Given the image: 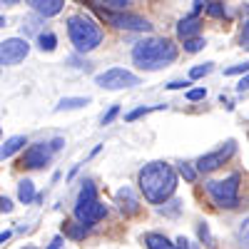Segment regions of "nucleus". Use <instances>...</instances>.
Here are the masks:
<instances>
[{"label": "nucleus", "instance_id": "12", "mask_svg": "<svg viewBox=\"0 0 249 249\" xmlns=\"http://www.w3.org/2000/svg\"><path fill=\"white\" fill-rule=\"evenodd\" d=\"M197 33H199V18H197V13H195V15H190V18H182V20H179V25H177V35H179L182 40L195 37Z\"/></svg>", "mask_w": 249, "mask_h": 249}, {"label": "nucleus", "instance_id": "27", "mask_svg": "<svg viewBox=\"0 0 249 249\" xmlns=\"http://www.w3.org/2000/svg\"><path fill=\"white\" fill-rule=\"evenodd\" d=\"M117 112H120V107H117V105H112V107H110L105 115H102V124H110V122L117 117Z\"/></svg>", "mask_w": 249, "mask_h": 249}, {"label": "nucleus", "instance_id": "6", "mask_svg": "<svg viewBox=\"0 0 249 249\" xmlns=\"http://www.w3.org/2000/svg\"><path fill=\"white\" fill-rule=\"evenodd\" d=\"M95 85L102 90H124V88H137L140 77L124 68H110L95 77Z\"/></svg>", "mask_w": 249, "mask_h": 249}, {"label": "nucleus", "instance_id": "29", "mask_svg": "<svg viewBox=\"0 0 249 249\" xmlns=\"http://www.w3.org/2000/svg\"><path fill=\"white\" fill-rule=\"evenodd\" d=\"M237 72H247V62H244V65H237V68L224 70V75H237Z\"/></svg>", "mask_w": 249, "mask_h": 249}, {"label": "nucleus", "instance_id": "35", "mask_svg": "<svg viewBox=\"0 0 249 249\" xmlns=\"http://www.w3.org/2000/svg\"><path fill=\"white\" fill-rule=\"evenodd\" d=\"M0 25H5V20H3V18H0Z\"/></svg>", "mask_w": 249, "mask_h": 249}, {"label": "nucleus", "instance_id": "4", "mask_svg": "<svg viewBox=\"0 0 249 249\" xmlns=\"http://www.w3.org/2000/svg\"><path fill=\"white\" fill-rule=\"evenodd\" d=\"M105 214H107V207L97 199L95 184L88 179L85 184H82V190H80V195H77V202H75V219H77L80 224H85V227H92V224H97Z\"/></svg>", "mask_w": 249, "mask_h": 249}, {"label": "nucleus", "instance_id": "17", "mask_svg": "<svg viewBox=\"0 0 249 249\" xmlns=\"http://www.w3.org/2000/svg\"><path fill=\"white\" fill-rule=\"evenodd\" d=\"M35 197H37V195H35V184H33L30 179H23V182L18 184V199L23 202V204H30Z\"/></svg>", "mask_w": 249, "mask_h": 249}, {"label": "nucleus", "instance_id": "16", "mask_svg": "<svg viewBox=\"0 0 249 249\" xmlns=\"http://www.w3.org/2000/svg\"><path fill=\"white\" fill-rule=\"evenodd\" d=\"M144 244H147V249H179L162 234H144Z\"/></svg>", "mask_w": 249, "mask_h": 249}, {"label": "nucleus", "instance_id": "2", "mask_svg": "<svg viewBox=\"0 0 249 249\" xmlns=\"http://www.w3.org/2000/svg\"><path fill=\"white\" fill-rule=\"evenodd\" d=\"M175 60H177V48L167 37L142 40V43H137L135 50H132V62L140 70H147V72L167 68Z\"/></svg>", "mask_w": 249, "mask_h": 249}, {"label": "nucleus", "instance_id": "10", "mask_svg": "<svg viewBox=\"0 0 249 249\" xmlns=\"http://www.w3.org/2000/svg\"><path fill=\"white\" fill-rule=\"evenodd\" d=\"M107 18V23L115 25L117 30H135V33H144L150 30V20H144L140 15H130V13H102Z\"/></svg>", "mask_w": 249, "mask_h": 249}, {"label": "nucleus", "instance_id": "28", "mask_svg": "<svg viewBox=\"0 0 249 249\" xmlns=\"http://www.w3.org/2000/svg\"><path fill=\"white\" fill-rule=\"evenodd\" d=\"M13 210V202L8 197H0V212H10Z\"/></svg>", "mask_w": 249, "mask_h": 249}, {"label": "nucleus", "instance_id": "11", "mask_svg": "<svg viewBox=\"0 0 249 249\" xmlns=\"http://www.w3.org/2000/svg\"><path fill=\"white\" fill-rule=\"evenodd\" d=\"M28 5L43 18H53L57 13H62L65 8V0H28Z\"/></svg>", "mask_w": 249, "mask_h": 249}, {"label": "nucleus", "instance_id": "31", "mask_svg": "<svg viewBox=\"0 0 249 249\" xmlns=\"http://www.w3.org/2000/svg\"><path fill=\"white\" fill-rule=\"evenodd\" d=\"M237 92H247V72H244V77L239 80V85H237Z\"/></svg>", "mask_w": 249, "mask_h": 249}, {"label": "nucleus", "instance_id": "36", "mask_svg": "<svg viewBox=\"0 0 249 249\" xmlns=\"http://www.w3.org/2000/svg\"><path fill=\"white\" fill-rule=\"evenodd\" d=\"M23 249H37V247H23Z\"/></svg>", "mask_w": 249, "mask_h": 249}, {"label": "nucleus", "instance_id": "14", "mask_svg": "<svg viewBox=\"0 0 249 249\" xmlns=\"http://www.w3.org/2000/svg\"><path fill=\"white\" fill-rule=\"evenodd\" d=\"M25 137L23 135H15V137H10V140H5L3 142V147H0V160H8V157H13L18 150H23L25 147Z\"/></svg>", "mask_w": 249, "mask_h": 249}, {"label": "nucleus", "instance_id": "18", "mask_svg": "<svg viewBox=\"0 0 249 249\" xmlns=\"http://www.w3.org/2000/svg\"><path fill=\"white\" fill-rule=\"evenodd\" d=\"M37 43H40V50H43V53H53L55 45H57V37L53 33H40Z\"/></svg>", "mask_w": 249, "mask_h": 249}, {"label": "nucleus", "instance_id": "5", "mask_svg": "<svg viewBox=\"0 0 249 249\" xmlns=\"http://www.w3.org/2000/svg\"><path fill=\"white\" fill-rule=\"evenodd\" d=\"M207 195L222 210H232L239 204V175H230L227 179H210L207 182Z\"/></svg>", "mask_w": 249, "mask_h": 249}, {"label": "nucleus", "instance_id": "24", "mask_svg": "<svg viewBox=\"0 0 249 249\" xmlns=\"http://www.w3.org/2000/svg\"><path fill=\"white\" fill-rule=\"evenodd\" d=\"M207 15L222 18V15H224V5H222V3H210V5H207Z\"/></svg>", "mask_w": 249, "mask_h": 249}, {"label": "nucleus", "instance_id": "8", "mask_svg": "<svg viewBox=\"0 0 249 249\" xmlns=\"http://www.w3.org/2000/svg\"><path fill=\"white\" fill-rule=\"evenodd\" d=\"M30 53V45H28V40L23 37H10V40H3L0 43V65H18V62H23Z\"/></svg>", "mask_w": 249, "mask_h": 249}, {"label": "nucleus", "instance_id": "1", "mask_svg": "<svg viewBox=\"0 0 249 249\" xmlns=\"http://www.w3.org/2000/svg\"><path fill=\"white\" fill-rule=\"evenodd\" d=\"M177 187V172L167 162H150L140 170V190L144 199L152 204H162L170 199Z\"/></svg>", "mask_w": 249, "mask_h": 249}, {"label": "nucleus", "instance_id": "25", "mask_svg": "<svg viewBox=\"0 0 249 249\" xmlns=\"http://www.w3.org/2000/svg\"><path fill=\"white\" fill-rule=\"evenodd\" d=\"M102 3H105L107 8H115V10H124L130 5V0H102Z\"/></svg>", "mask_w": 249, "mask_h": 249}, {"label": "nucleus", "instance_id": "19", "mask_svg": "<svg viewBox=\"0 0 249 249\" xmlns=\"http://www.w3.org/2000/svg\"><path fill=\"white\" fill-rule=\"evenodd\" d=\"M88 232H90V227L80 224V222H70V224H68V234H70L72 239H82Z\"/></svg>", "mask_w": 249, "mask_h": 249}, {"label": "nucleus", "instance_id": "20", "mask_svg": "<svg viewBox=\"0 0 249 249\" xmlns=\"http://www.w3.org/2000/svg\"><path fill=\"white\" fill-rule=\"evenodd\" d=\"M204 45H207V43H204L202 37H187V40H184V50H187V53H199Z\"/></svg>", "mask_w": 249, "mask_h": 249}, {"label": "nucleus", "instance_id": "21", "mask_svg": "<svg viewBox=\"0 0 249 249\" xmlns=\"http://www.w3.org/2000/svg\"><path fill=\"white\" fill-rule=\"evenodd\" d=\"M164 105H157V107H137V110H132V112H127V122H132V120H137V117H142V115H150V112H155V110H162Z\"/></svg>", "mask_w": 249, "mask_h": 249}, {"label": "nucleus", "instance_id": "34", "mask_svg": "<svg viewBox=\"0 0 249 249\" xmlns=\"http://www.w3.org/2000/svg\"><path fill=\"white\" fill-rule=\"evenodd\" d=\"M3 3H8V5H15V3H18V0H3Z\"/></svg>", "mask_w": 249, "mask_h": 249}, {"label": "nucleus", "instance_id": "32", "mask_svg": "<svg viewBox=\"0 0 249 249\" xmlns=\"http://www.w3.org/2000/svg\"><path fill=\"white\" fill-rule=\"evenodd\" d=\"M13 237V232H0V244H3V242H8Z\"/></svg>", "mask_w": 249, "mask_h": 249}, {"label": "nucleus", "instance_id": "13", "mask_svg": "<svg viewBox=\"0 0 249 249\" xmlns=\"http://www.w3.org/2000/svg\"><path fill=\"white\" fill-rule=\"evenodd\" d=\"M117 202H120V210L127 212V214H135L140 210V204H137V199H135L130 187H122V190L117 192Z\"/></svg>", "mask_w": 249, "mask_h": 249}, {"label": "nucleus", "instance_id": "7", "mask_svg": "<svg viewBox=\"0 0 249 249\" xmlns=\"http://www.w3.org/2000/svg\"><path fill=\"white\" fill-rule=\"evenodd\" d=\"M62 147V140H53V142H35L30 144V147L25 150L23 155V164L30 170H40V167H45V164L53 160V155Z\"/></svg>", "mask_w": 249, "mask_h": 249}, {"label": "nucleus", "instance_id": "3", "mask_svg": "<svg viewBox=\"0 0 249 249\" xmlns=\"http://www.w3.org/2000/svg\"><path fill=\"white\" fill-rule=\"evenodd\" d=\"M68 33L77 53H92L102 43V28L88 15H72L68 20Z\"/></svg>", "mask_w": 249, "mask_h": 249}, {"label": "nucleus", "instance_id": "30", "mask_svg": "<svg viewBox=\"0 0 249 249\" xmlns=\"http://www.w3.org/2000/svg\"><path fill=\"white\" fill-rule=\"evenodd\" d=\"M187 85H190V82H170V90H182V88H187Z\"/></svg>", "mask_w": 249, "mask_h": 249}, {"label": "nucleus", "instance_id": "23", "mask_svg": "<svg viewBox=\"0 0 249 249\" xmlns=\"http://www.w3.org/2000/svg\"><path fill=\"white\" fill-rule=\"evenodd\" d=\"M179 175H182L187 182H195V177H197V170H195V167H190L187 162H182V164H179Z\"/></svg>", "mask_w": 249, "mask_h": 249}, {"label": "nucleus", "instance_id": "15", "mask_svg": "<svg viewBox=\"0 0 249 249\" xmlns=\"http://www.w3.org/2000/svg\"><path fill=\"white\" fill-rule=\"evenodd\" d=\"M90 105V97H62L57 105H55V112H62V110H80Z\"/></svg>", "mask_w": 249, "mask_h": 249}, {"label": "nucleus", "instance_id": "33", "mask_svg": "<svg viewBox=\"0 0 249 249\" xmlns=\"http://www.w3.org/2000/svg\"><path fill=\"white\" fill-rule=\"evenodd\" d=\"M60 244H62V239L57 237V239H53V244H50V249H60Z\"/></svg>", "mask_w": 249, "mask_h": 249}, {"label": "nucleus", "instance_id": "9", "mask_svg": "<svg viewBox=\"0 0 249 249\" xmlns=\"http://www.w3.org/2000/svg\"><path fill=\"white\" fill-rule=\"evenodd\" d=\"M234 150H237V142L230 140V142H227L224 147H219L217 152H210V155L199 157V160H197V172H214L217 167H222V164L234 155Z\"/></svg>", "mask_w": 249, "mask_h": 249}, {"label": "nucleus", "instance_id": "26", "mask_svg": "<svg viewBox=\"0 0 249 249\" xmlns=\"http://www.w3.org/2000/svg\"><path fill=\"white\" fill-rule=\"evenodd\" d=\"M204 97H207V90H204V88H197V90H190V92H187V100H192V102L204 100Z\"/></svg>", "mask_w": 249, "mask_h": 249}, {"label": "nucleus", "instance_id": "22", "mask_svg": "<svg viewBox=\"0 0 249 249\" xmlns=\"http://www.w3.org/2000/svg\"><path fill=\"white\" fill-rule=\"evenodd\" d=\"M212 72V62H204V65H199V68H192L190 70V77L192 80H197V77H204V75H210Z\"/></svg>", "mask_w": 249, "mask_h": 249}]
</instances>
